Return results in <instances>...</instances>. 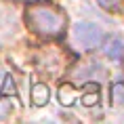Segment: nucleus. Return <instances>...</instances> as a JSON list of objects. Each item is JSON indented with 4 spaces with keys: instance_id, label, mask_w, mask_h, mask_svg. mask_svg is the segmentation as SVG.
Returning a JSON list of instances; mask_svg holds the SVG:
<instances>
[{
    "instance_id": "nucleus-1",
    "label": "nucleus",
    "mask_w": 124,
    "mask_h": 124,
    "mask_svg": "<svg viewBox=\"0 0 124 124\" xmlns=\"http://www.w3.org/2000/svg\"><path fill=\"white\" fill-rule=\"evenodd\" d=\"M27 27L40 36H61L65 30V15L48 4H32L25 13Z\"/></svg>"
},
{
    "instance_id": "nucleus-2",
    "label": "nucleus",
    "mask_w": 124,
    "mask_h": 124,
    "mask_svg": "<svg viewBox=\"0 0 124 124\" xmlns=\"http://www.w3.org/2000/svg\"><path fill=\"white\" fill-rule=\"evenodd\" d=\"M101 38H103V34L95 23H76V27H74V40L84 51H91V48L99 46Z\"/></svg>"
},
{
    "instance_id": "nucleus-3",
    "label": "nucleus",
    "mask_w": 124,
    "mask_h": 124,
    "mask_svg": "<svg viewBox=\"0 0 124 124\" xmlns=\"http://www.w3.org/2000/svg\"><path fill=\"white\" fill-rule=\"evenodd\" d=\"M72 78L80 80V82H86V80H103L105 78V70H103V65L91 61V63H82V65L76 67L72 72Z\"/></svg>"
},
{
    "instance_id": "nucleus-4",
    "label": "nucleus",
    "mask_w": 124,
    "mask_h": 124,
    "mask_svg": "<svg viewBox=\"0 0 124 124\" xmlns=\"http://www.w3.org/2000/svg\"><path fill=\"white\" fill-rule=\"evenodd\" d=\"M103 51L107 57L120 61V59H124V40L122 38H109L103 44Z\"/></svg>"
},
{
    "instance_id": "nucleus-5",
    "label": "nucleus",
    "mask_w": 124,
    "mask_h": 124,
    "mask_svg": "<svg viewBox=\"0 0 124 124\" xmlns=\"http://www.w3.org/2000/svg\"><path fill=\"white\" fill-rule=\"evenodd\" d=\"M32 101L36 105H44L48 101V86L46 84H36L32 91Z\"/></svg>"
},
{
    "instance_id": "nucleus-6",
    "label": "nucleus",
    "mask_w": 124,
    "mask_h": 124,
    "mask_svg": "<svg viewBox=\"0 0 124 124\" xmlns=\"http://www.w3.org/2000/svg\"><path fill=\"white\" fill-rule=\"evenodd\" d=\"M111 105L114 107H122L124 105V84L122 82H116L111 86Z\"/></svg>"
},
{
    "instance_id": "nucleus-7",
    "label": "nucleus",
    "mask_w": 124,
    "mask_h": 124,
    "mask_svg": "<svg viewBox=\"0 0 124 124\" xmlns=\"http://www.w3.org/2000/svg\"><path fill=\"white\" fill-rule=\"evenodd\" d=\"M13 107H19V101L17 99H0V120L8 116V111Z\"/></svg>"
},
{
    "instance_id": "nucleus-8",
    "label": "nucleus",
    "mask_w": 124,
    "mask_h": 124,
    "mask_svg": "<svg viewBox=\"0 0 124 124\" xmlns=\"http://www.w3.org/2000/svg\"><path fill=\"white\" fill-rule=\"evenodd\" d=\"M59 99H61V103L70 105L74 99H76V93H74L70 86H61V91H59Z\"/></svg>"
},
{
    "instance_id": "nucleus-9",
    "label": "nucleus",
    "mask_w": 124,
    "mask_h": 124,
    "mask_svg": "<svg viewBox=\"0 0 124 124\" xmlns=\"http://www.w3.org/2000/svg\"><path fill=\"white\" fill-rule=\"evenodd\" d=\"M4 93L7 95H11V93H15V82H13V78H4Z\"/></svg>"
},
{
    "instance_id": "nucleus-10",
    "label": "nucleus",
    "mask_w": 124,
    "mask_h": 124,
    "mask_svg": "<svg viewBox=\"0 0 124 124\" xmlns=\"http://www.w3.org/2000/svg\"><path fill=\"white\" fill-rule=\"evenodd\" d=\"M99 4H101V7L103 8H107V11H109V8H116L118 7V0H97Z\"/></svg>"
},
{
    "instance_id": "nucleus-11",
    "label": "nucleus",
    "mask_w": 124,
    "mask_h": 124,
    "mask_svg": "<svg viewBox=\"0 0 124 124\" xmlns=\"http://www.w3.org/2000/svg\"><path fill=\"white\" fill-rule=\"evenodd\" d=\"M99 101V93H95V95H88V97H84V103L86 105H93Z\"/></svg>"
}]
</instances>
